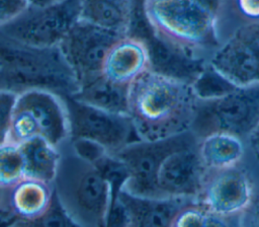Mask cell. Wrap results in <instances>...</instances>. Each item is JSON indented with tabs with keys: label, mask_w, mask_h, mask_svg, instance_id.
Wrapping results in <instances>:
<instances>
[{
	"label": "cell",
	"mask_w": 259,
	"mask_h": 227,
	"mask_svg": "<svg viewBox=\"0 0 259 227\" xmlns=\"http://www.w3.org/2000/svg\"><path fill=\"white\" fill-rule=\"evenodd\" d=\"M197 97L192 85L151 69L128 87L127 115L140 140L190 131Z\"/></svg>",
	"instance_id": "1"
},
{
	"label": "cell",
	"mask_w": 259,
	"mask_h": 227,
	"mask_svg": "<svg viewBox=\"0 0 259 227\" xmlns=\"http://www.w3.org/2000/svg\"><path fill=\"white\" fill-rule=\"evenodd\" d=\"M222 0H144L151 32L175 52L206 62L222 44L219 18Z\"/></svg>",
	"instance_id": "2"
},
{
	"label": "cell",
	"mask_w": 259,
	"mask_h": 227,
	"mask_svg": "<svg viewBox=\"0 0 259 227\" xmlns=\"http://www.w3.org/2000/svg\"><path fill=\"white\" fill-rule=\"evenodd\" d=\"M41 89L71 96L78 82L59 47L37 48L0 35V90Z\"/></svg>",
	"instance_id": "3"
},
{
	"label": "cell",
	"mask_w": 259,
	"mask_h": 227,
	"mask_svg": "<svg viewBox=\"0 0 259 227\" xmlns=\"http://www.w3.org/2000/svg\"><path fill=\"white\" fill-rule=\"evenodd\" d=\"M60 150L61 159L52 182L57 198L83 227H103L110 203L107 183L93 164L73 152L69 141Z\"/></svg>",
	"instance_id": "4"
},
{
	"label": "cell",
	"mask_w": 259,
	"mask_h": 227,
	"mask_svg": "<svg viewBox=\"0 0 259 227\" xmlns=\"http://www.w3.org/2000/svg\"><path fill=\"white\" fill-rule=\"evenodd\" d=\"M259 124V84L235 87L218 97L198 99L190 132L200 139L228 133L247 140Z\"/></svg>",
	"instance_id": "5"
},
{
	"label": "cell",
	"mask_w": 259,
	"mask_h": 227,
	"mask_svg": "<svg viewBox=\"0 0 259 227\" xmlns=\"http://www.w3.org/2000/svg\"><path fill=\"white\" fill-rule=\"evenodd\" d=\"M37 137L60 148L70 140L69 118L63 96L30 89L17 94L8 141L21 144Z\"/></svg>",
	"instance_id": "6"
},
{
	"label": "cell",
	"mask_w": 259,
	"mask_h": 227,
	"mask_svg": "<svg viewBox=\"0 0 259 227\" xmlns=\"http://www.w3.org/2000/svg\"><path fill=\"white\" fill-rule=\"evenodd\" d=\"M198 139L190 132L159 140H136L113 152L130 170V180L124 190L144 197L159 196L158 171L164 160L173 152L197 145Z\"/></svg>",
	"instance_id": "7"
},
{
	"label": "cell",
	"mask_w": 259,
	"mask_h": 227,
	"mask_svg": "<svg viewBox=\"0 0 259 227\" xmlns=\"http://www.w3.org/2000/svg\"><path fill=\"white\" fill-rule=\"evenodd\" d=\"M78 20L77 0H61L46 7L30 6L11 22L0 26V35L37 48L58 47Z\"/></svg>",
	"instance_id": "8"
},
{
	"label": "cell",
	"mask_w": 259,
	"mask_h": 227,
	"mask_svg": "<svg viewBox=\"0 0 259 227\" xmlns=\"http://www.w3.org/2000/svg\"><path fill=\"white\" fill-rule=\"evenodd\" d=\"M67 107L70 139L94 141L110 153L140 140L127 115L107 111L73 96H63Z\"/></svg>",
	"instance_id": "9"
},
{
	"label": "cell",
	"mask_w": 259,
	"mask_h": 227,
	"mask_svg": "<svg viewBox=\"0 0 259 227\" xmlns=\"http://www.w3.org/2000/svg\"><path fill=\"white\" fill-rule=\"evenodd\" d=\"M206 64L236 87L259 84V23L233 31Z\"/></svg>",
	"instance_id": "10"
},
{
	"label": "cell",
	"mask_w": 259,
	"mask_h": 227,
	"mask_svg": "<svg viewBox=\"0 0 259 227\" xmlns=\"http://www.w3.org/2000/svg\"><path fill=\"white\" fill-rule=\"evenodd\" d=\"M122 36L77 20L58 46L80 84L102 75L105 56Z\"/></svg>",
	"instance_id": "11"
},
{
	"label": "cell",
	"mask_w": 259,
	"mask_h": 227,
	"mask_svg": "<svg viewBox=\"0 0 259 227\" xmlns=\"http://www.w3.org/2000/svg\"><path fill=\"white\" fill-rule=\"evenodd\" d=\"M206 176L197 145L177 150L164 160L158 171L159 196L191 200L200 195Z\"/></svg>",
	"instance_id": "12"
},
{
	"label": "cell",
	"mask_w": 259,
	"mask_h": 227,
	"mask_svg": "<svg viewBox=\"0 0 259 227\" xmlns=\"http://www.w3.org/2000/svg\"><path fill=\"white\" fill-rule=\"evenodd\" d=\"M199 196L200 205L209 212L226 218L241 214L254 197L250 179L239 165L212 171L206 176Z\"/></svg>",
	"instance_id": "13"
},
{
	"label": "cell",
	"mask_w": 259,
	"mask_h": 227,
	"mask_svg": "<svg viewBox=\"0 0 259 227\" xmlns=\"http://www.w3.org/2000/svg\"><path fill=\"white\" fill-rule=\"evenodd\" d=\"M150 69V52L146 42L138 35L118 39L108 50L102 74L112 82L130 86Z\"/></svg>",
	"instance_id": "14"
},
{
	"label": "cell",
	"mask_w": 259,
	"mask_h": 227,
	"mask_svg": "<svg viewBox=\"0 0 259 227\" xmlns=\"http://www.w3.org/2000/svg\"><path fill=\"white\" fill-rule=\"evenodd\" d=\"M130 227H172L178 212L190 202L186 199L144 197L123 190L119 195Z\"/></svg>",
	"instance_id": "15"
},
{
	"label": "cell",
	"mask_w": 259,
	"mask_h": 227,
	"mask_svg": "<svg viewBox=\"0 0 259 227\" xmlns=\"http://www.w3.org/2000/svg\"><path fill=\"white\" fill-rule=\"evenodd\" d=\"M78 20L113 32L131 34L135 19L134 0H77Z\"/></svg>",
	"instance_id": "16"
},
{
	"label": "cell",
	"mask_w": 259,
	"mask_h": 227,
	"mask_svg": "<svg viewBox=\"0 0 259 227\" xmlns=\"http://www.w3.org/2000/svg\"><path fill=\"white\" fill-rule=\"evenodd\" d=\"M4 208L14 219L31 220L49 208L54 187L50 182L23 177L9 188H5Z\"/></svg>",
	"instance_id": "17"
},
{
	"label": "cell",
	"mask_w": 259,
	"mask_h": 227,
	"mask_svg": "<svg viewBox=\"0 0 259 227\" xmlns=\"http://www.w3.org/2000/svg\"><path fill=\"white\" fill-rule=\"evenodd\" d=\"M197 152L206 170L217 171L238 166L247 152V145L237 136L212 133L198 139Z\"/></svg>",
	"instance_id": "18"
},
{
	"label": "cell",
	"mask_w": 259,
	"mask_h": 227,
	"mask_svg": "<svg viewBox=\"0 0 259 227\" xmlns=\"http://www.w3.org/2000/svg\"><path fill=\"white\" fill-rule=\"evenodd\" d=\"M128 87L112 82L102 74L80 84L71 96L107 111L127 115Z\"/></svg>",
	"instance_id": "19"
},
{
	"label": "cell",
	"mask_w": 259,
	"mask_h": 227,
	"mask_svg": "<svg viewBox=\"0 0 259 227\" xmlns=\"http://www.w3.org/2000/svg\"><path fill=\"white\" fill-rule=\"evenodd\" d=\"M19 145L24 160V177L52 183L61 159L60 148L40 137Z\"/></svg>",
	"instance_id": "20"
},
{
	"label": "cell",
	"mask_w": 259,
	"mask_h": 227,
	"mask_svg": "<svg viewBox=\"0 0 259 227\" xmlns=\"http://www.w3.org/2000/svg\"><path fill=\"white\" fill-rule=\"evenodd\" d=\"M259 23V0H222L219 33L222 43L239 27Z\"/></svg>",
	"instance_id": "21"
},
{
	"label": "cell",
	"mask_w": 259,
	"mask_h": 227,
	"mask_svg": "<svg viewBox=\"0 0 259 227\" xmlns=\"http://www.w3.org/2000/svg\"><path fill=\"white\" fill-rule=\"evenodd\" d=\"M99 173L108 185L110 203H115L119 199L120 193L124 190L130 180V170L126 165L112 153H107L94 164Z\"/></svg>",
	"instance_id": "22"
},
{
	"label": "cell",
	"mask_w": 259,
	"mask_h": 227,
	"mask_svg": "<svg viewBox=\"0 0 259 227\" xmlns=\"http://www.w3.org/2000/svg\"><path fill=\"white\" fill-rule=\"evenodd\" d=\"M7 227H83L62 206L55 192L49 208L31 220L12 219Z\"/></svg>",
	"instance_id": "23"
},
{
	"label": "cell",
	"mask_w": 259,
	"mask_h": 227,
	"mask_svg": "<svg viewBox=\"0 0 259 227\" xmlns=\"http://www.w3.org/2000/svg\"><path fill=\"white\" fill-rule=\"evenodd\" d=\"M24 177V160L19 144L6 142L0 146V186L9 188Z\"/></svg>",
	"instance_id": "24"
},
{
	"label": "cell",
	"mask_w": 259,
	"mask_h": 227,
	"mask_svg": "<svg viewBox=\"0 0 259 227\" xmlns=\"http://www.w3.org/2000/svg\"><path fill=\"white\" fill-rule=\"evenodd\" d=\"M172 227H230L226 217L209 212L200 204H187L176 215Z\"/></svg>",
	"instance_id": "25"
},
{
	"label": "cell",
	"mask_w": 259,
	"mask_h": 227,
	"mask_svg": "<svg viewBox=\"0 0 259 227\" xmlns=\"http://www.w3.org/2000/svg\"><path fill=\"white\" fill-rule=\"evenodd\" d=\"M236 86L213 71L207 64L198 78L193 82L192 88L198 99H208L223 95Z\"/></svg>",
	"instance_id": "26"
},
{
	"label": "cell",
	"mask_w": 259,
	"mask_h": 227,
	"mask_svg": "<svg viewBox=\"0 0 259 227\" xmlns=\"http://www.w3.org/2000/svg\"><path fill=\"white\" fill-rule=\"evenodd\" d=\"M69 145L77 156L93 165L109 153L102 145L87 139H70Z\"/></svg>",
	"instance_id": "27"
},
{
	"label": "cell",
	"mask_w": 259,
	"mask_h": 227,
	"mask_svg": "<svg viewBox=\"0 0 259 227\" xmlns=\"http://www.w3.org/2000/svg\"><path fill=\"white\" fill-rule=\"evenodd\" d=\"M17 94L0 90V146L9 140L12 111Z\"/></svg>",
	"instance_id": "28"
},
{
	"label": "cell",
	"mask_w": 259,
	"mask_h": 227,
	"mask_svg": "<svg viewBox=\"0 0 259 227\" xmlns=\"http://www.w3.org/2000/svg\"><path fill=\"white\" fill-rule=\"evenodd\" d=\"M30 6L27 0H0V26L17 18Z\"/></svg>",
	"instance_id": "29"
},
{
	"label": "cell",
	"mask_w": 259,
	"mask_h": 227,
	"mask_svg": "<svg viewBox=\"0 0 259 227\" xmlns=\"http://www.w3.org/2000/svg\"><path fill=\"white\" fill-rule=\"evenodd\" d=\"M103 227H130L127 212L119 199L115 203L109 204Z\"/></svg>",
	"instance_id": "30"
},
{
	"label": "cell",
	"mask_w": 259,
	"mask_h": 227,
	"mask_svg": "<svg viewBox=\"0 0 259 227\" xmlns=\"http://www.w3.org/2000/svg\"><path fill=\"white\" fill-rule=\"evenodd\" d=\"M240 227H259V196H254L249 206L241 213Z\"/></svg>",
	"instance_id": "31"
},
{
	"label": "cell",
	"mask_w": 259,
	"mask_h": 227,
	"mask_svg": "<svg viewBox=\"0 0 259 227\" xmlns=\"http://www.w3.org/2000/svg\"><path fill=\"white\" fill-rule=\"evenodd\" d=\"M247 150H249L253 156L259 161V124L250 137L246 140Z\"/></svg>",
	"instance_id": "32"
},
{
	"label": "cell",
	"mask_w": 259,
	"mask_h": 227,
	"mask_svg": "<svg viewBox=\"0 0 259 227\" xmlns=\"http://www.w3.org/2000/svg\"><path fill=\"white\" fill-rule=\"evenodd\" d=\"M33 7H46L55 4L61 0H27Z\"/></svg>",
	"instance_id": "33"
},
{
	"label": "cell",
	"mask_w": 259,
	"mask_h": 227,
	"mask_svg": "<svg viewBox=\"0 0 259 227\" xmlns=\"http://www.w3.org/2000/svg\"><path fill=\"white\" fill-rule=\"evenodd\" d=\"M12 219L13 217L8 213V211L4 210L3 213L0 215V227H6Z\"/></svg>",
	"instance_id": "34"
},
{
	"label": "cell",
	"mask_w": 259,
	"mask_h": 227,
	"mask_svg": "<svg viewBox=\"0 0 259 227\" xmlns=\"http://www.w3.org/2000/svg\"><path fill=\"white\" fill-rule=\"evenodd\" d=\"M5 193H6V190L0 186V210H1V209H5V208H4V204H5Z\"/></svg>",
	"instance_id": "35"
},
{
	"label": "cell",
	"mask_w": 259,
	"mask_h": 227,
	"mask_svg": "<svg viewBox=\"0 0 259 227\" xmlns=\"http://www.w3.org/2000/svg\"><path fill=\"white\" fill-rule=\"evenodd\" d=\"M4 210H5V209H1V210H0V215L3 213V211H4Z\"/></svg>",
	"instance_id": "36"
},
{
	"label": "cell",
	"mask_w": 259,
	"mask_h": 227,
	"mask_svg": "<svg viewBox=\"0 0 259 227\" xmlns=\"http://www.w3.org/2000/svg\"><path fill=\"white\" fill-rule=\"evenodd\" d=\"M6 227H7V226H6Z\"/></svg>",
	"instance_id": "37"
}]
</instances>
